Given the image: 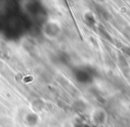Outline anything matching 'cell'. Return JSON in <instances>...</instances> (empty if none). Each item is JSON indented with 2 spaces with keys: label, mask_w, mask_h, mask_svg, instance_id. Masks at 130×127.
Returning <instances> with one entry per match:
<instances>
[{
  "label": "cell",
  "mask_w": 130,
  "mask_h": 127,
  "mask_svg": "<svg viewBox=\"0 0 130 127\" xmlns=\"http://www.w3.org/2000/svg\"><path fill=\"white\" fill-rule=\"evenodd\" d=\"M61 23L55 20L47 21V22L44 25L43 28L44 35L49 39H54L58 38L61 35Z\"/></svg>",
  "instance_id": "6da1fadb"
}]
</instances>
